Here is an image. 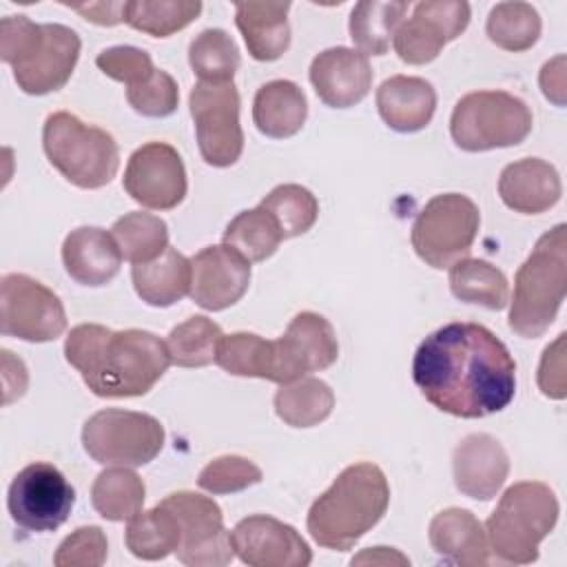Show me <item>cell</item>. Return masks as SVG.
Returning <instances> with one entry per match:
<instances>
[{
    "instance_id": "6da1fadb",
    "label": "cell",
    "mask_w": 567,
    "mask_h": 567,
    "mask_svg": "<svg viewBox=\"0 0 567 567\" xmlns=\"http://www.w3.org/2000/svg\"><path fill=\"white\" fill-rule=\"evenodd\" d=\"M412 379L436 410L483 419L514 401L516 361L489 328L452 321L419 343Z\"/></svg>"
},
{
    "instance_id": "f546056e",
    "label": "cell",
    "mask_w": 567,
    "mask_h": 567,
    "mask_svg": "<svg viewBox=\"0 0 567 567\" xmlns=\"http://www.w3.org/2000/svg\"><path fill=\"white\" fill-rule=\"evenodd\" d=\"M126 549L142 560H162L175 554L182 543V527L177 516L166 505L135 514L124 534Z\"/></svg>"
},
{
    "instance_id": "ee69618b",
    "label": "cell",
    "mask_w": 567,
    "mask_h": 567,
    "mask_svg": "<svg viewBox=\"0 0 567 567\" xmlns=\"http://www.w3.org/2000/svg\"><path fill=\"white\" fill-rule=\"evenodd\" d=\"M109 540L102 527L86 525L71 532L55 549V567H100L106 563Z\"/></svg>"
},
{
    "instance_id": "4fadbf2b",
    "label": "cell",
    "mask_w": 567,
    "mask_h": 567,
    "mask_svg": "<svg viewBox=\"0 0 567 567\" xmlns=\"http://www.w3.org/2000/svg\"><path fill=\"white\" fill-rule=\"evenodd\" d=\"M75 505V489L51 463L35 461L22 467L7 492L13 523L27 532H55Z\"/></svg>"
},
{
    "instance_id": "4316f807",
    "label": "cell",
    "mask_w": 567,
    "mask_h": 567,
    "mask_svg": "<svg viewBox=\"0 0 567 567\" xmlns=\"http://www.w3.org/2000/svg\"><path fill=\"white\" fill-rule=\"evenodd\" d=\"M306 117L308 100L299 84L290 80H272L257 89L252 100V122L266 137H292L301 131Z\"/></svg>"
},
{
    "instance_id": "f6af8a7d",
    "label": "cell",
    "mask_w": 567,
    "mask_h": 567,
    "mask_svg": "<svg viewBox=\"0 0 567 567\" xmlns=\"http://www.w3.org/2000/svg\"><path fill=\"white\" fill-rule=\"evenodd\" d=\"M95 64L106 78L126 84V89L144 82L155 73L153 60L144 49L124 47V44L100 51L95 58Z\"/></svg>"
},
{
    "instance_id": "60d3db41",
    "label": "cell",
    "mask_w": 567,
    "mask_h": 567,
    "mask_svg": "<svg viewBox=\"0 0 567 567\" xmlns=\"http://www.w3.org/2000/svg\"><path fill=\"white\" fill-rule=\"evenodd\" d=\"M259 206L270 213V217L277 221L284 239L299 237L308 233L317 217H319V202L317 197L299 186V184H281L275 186Z\"/></svg>"
},
{
    "instance_id": "d4e9b609",
    "label": "cell",
    "mask_w": 567,
    "mask_h": 567,
    "mask_svg": "<svg viewBox=\"0 0 567 567\" xmlns=\"http://www.w3.org/2000/svg\"><path fill=\"white\" fill-rule=\"evenodd\" d=\"M377 109L392 131L416 133L434 117L436 91L423 78L392 75L377 89Z\"/></svg>"
},
{
    "instance_id": "5bb4252c",
    "label": "cell",
    "mask_w": 567,
    "mask_h": 567,
    "mask_svg": "<svg viewBox=\"0 0 567 567\" xmlns=\"http://www.w3.org/2000/svg\"><path fill=\"white\" fill-rule=\"evenodd\" d=\"M162 505L177 516L182 527V543L175 551L179 563L190 567H221L235 558L221 507L213 498L195 492H173Z\"/></svg>"
},
{
    "instance_id": "b9f144b4",
    "label": "cell",
    "mask_w": 567,
    "mask_h": 567,
    "mask_svg": "<svg viewBox=\"0 0 567 567\" xmlns=\"http://www.w3.org/2000/svg\"><path fill=\"white\" fill-rule=\"evenodd\" d=\"M261 470L246 456L226 454L213 458L197 476V485L208 494H235L261 483Z\"/></svg>"
},
{
    "instance_id": "2e32d148",
    "label": "cell",
    "mask_w": 567,
    "mask_h": 567,
    "mask_svg": "<svg viewBox=\"0 0 567 567\" xmlns=\"http://www.w3.org/2000/svg\"><path fill=\"white\" fill-rule=\"evenodd\" d=\"M337 357L339 341L332 323L317 312H299L290 319L286 332L272 339V381L279 385L297 381L310 372L330 368Z\"/></svg>"
},
{
    "instance_id": "44dd1931",
    "label": "cell",
    "mask_w": 567,
    "mask_h": 567,
    "mask_svg": "<svg viewBox=\"0 0 567 567\" xmlns=\"http://www.w3.org/2000/svg\"><path fill=\"white\" fill-rule=\"evenodd\" d=\"M454 485L461 494L476 501H489L503 487L509 474V456L498 439L485 432L467 434L452 454Z\"/></svg>"
},
{
    "instance_id": "cb8c5ba5",
    "label": "cell",
    "mask_w": 567,
    "mask_h": 567,
    "mask_svg": "<svg viewBox=\"0 0 567 567\" xmlns=\"http://www.w3.org/2000/svg\"><path fill=\"white\" fill-rule=\"evenodd\" d=\"M432 549L452 565L485 567L489 547L483 523L463 507H447L439 512L427 527Z\"/></svg>"
},
{
    "instance_id": "74e56055",
    "label": "cell",
    "mask_w": 567,
    "mask_h": 567,
    "mask_svg": "<svg viewBox=\"0 0 567 567\" xmlns=\"http://www.w3.org/2000/svg\"><path fill=\"white\" fill-rule=\"evenodd\" d=\"M221 337L224 332L213 319L204 315L188 317L168 332L166 348L171 354V363L179 368L210 365L217 359Z\"/></svg>"
},
{
    "instance_id": "681fc988",
    "label": "cell",
    "mask_w": 567,
    "mask_h": 567,
    "mask_svg": "<svg viewBox=\"0 0 567 567\" xmlns=\"http://www.w3.org/2000/svg\"><path fill=\"white\" fill-rule=\"evenodd\" d=\"M352 565H410V560L392 547H370L354 556Z\"/></svg>"
},
{
    "instance_id": "d6986e66",
    "label": "cell",
    "mask_w": 567,
    "mask_h": 567,
    "mask_svg": "<svg viewBox=\"0 0 567 567\" xmlns=\"http://www.w3.org/2000/svg\"><path fill=\"white\" fill-rule=\"evenodd\" d=\"M190 299L210 312L235 306L250 286V261L230 246H206L190 259Z\"/></svg>"
},
{
    "instance_id": "d6a6232c",
    "label": "cell",
    "mask_w": 567,
    "mask_h": 567,
    "mask_svg": "<svg viewBox=\"0 0 567 567\" xmlns=\"http://www.w3.org/2000/svg\"><path fill=\"white\" fill-rule=\"evenodd\" d=\"M450 290L465 303L503 310L509 303L507 277L485 259L463 257L450 266Z\"/></svg>"
},
{
    "instance_id": "7402d4cb",
    "label": "cell",
    "mask_w": 567,
    "mask_h": 567,
    "mask_svg": "<svg viewBox=\"0 0 567 567\" xmlns=\"http://www.w3.org/2000/svg\"><path fill=\"white\" fill-rule=\"evenodd\" d=\"M563 193L558 171L540 157H523L503 168L498 195L503 204L523 215H540L558 204Z\"/></svg>"
},
{
    "instance_id": "5b68a950",
    "label": "cell",
    "mask_w": 567,
    "mask_h": 567,
    "mask_svg": "<svg viewBox=\"0 0 567 567\" xmlns=\"http://www.w3.org/2000/svg\"><path fill=\"white\" fill-rule=\"evenodd\" d=\"M567 288V226L547 230L514 277L509 330L523 339L543 337L554 323Z\"/></svg>"
},
{
    "instance_id": "e575fe53",
    "label": "cell",
    "mask_w": 567,
    "mask_h": 567,
    "mask_svg": "<svg viewBox=\"0 0 567 567\" xmlns=\"http://www.w3.org/2000/svg\"><path fill=\"white\" fill-rule=\"evenodd\" d=\"M111 235L117 241L122 257L133 266L153 261L168 248V226L153 213L133 210L122 215L111 226Z\"/></svg>"
},
{
    "instance_id": "603a6c76",
    "label": "cell",
    "mask_w": 567,
    "mask_h": 567,
    "mask_svg": "<svg viewBox=\"0 0 567 567\" xmlns=\"http://www.w3.org/2000/svg\"><path fill=\"white\" fill-rule=\"evenodd\" d=\"M122 259L113 235L97 226H80L62 244L64 270L80 286H106L120 272Z\"/></svg>"
},
{
    "instance_id": "c3c4849f",
    "label": "cell",
    "mask_w": 567,
    "mask_h": 567,
    "mask_svg": "<svg viewBox=\"0 0 567 567\" xmlns=\"http://www.w3.org/2000/svg\"><path fill=\"white\" fill-rule=\"evenodd\" d=\"M543 95L551 100L554 104L563 106L565 104V58L558 55L551 62H545L538 75Z\"/></svg>"
},
{
    "instance_id": "d590c367",
    "label": "cell",
    "mask_w": 567,
    "mask_h": 567,
    "mask_svg": "<svg viewBox=\"0 0 567 567\" xmlns=\"http://www.w3.org/2000/svg\"><path fill=\"white\" fill-rule=\"evenodd\" d=\"M540 16L529 2H498L487 16V38L503 51L520 53L532 49L540 38Z\"/></svg>"
},
{
    "instance_id": "7a4b0ae2",
    "label": "cell",
    "mask_w": 567,
    "mask_h": 567,
    "mask_svg": "<svg viewBox=\"0 0 567 567\" xmlns=\"http://www.w3.org/2000/svg\"><path fill=\"white\" fill-rule=\"evenodd\" d=\"M64 357L102 399L144 396L171 365L166 341L157 334L137 328L111 330L100 323L71 328Z\"/></svg>"
},
{
    "instance_id": "bcb514c9",
    "label": "cell",
    "mask_w": 567,
    "mask_h": 567,
    "mask_svg": "<svg viewBox=\"0 0 567 567\" xmlns=\"http://www.w3.org/2000/svg\"><path fill=\"white\" fill-rule=\"evenodd\" d=\"M565 332L556 337L551 346L545 348L540 365H538V388L549 399H565L567 385H565Z\"/></svg>"
},
{
    "instance_id": "ffe728a7",
    "label": "cell",
    "mask_w": 567,
    "mask_h": 567,
    "mask_svg": "<svg viewBox=\"0 0 567 567\" xmlns=\"http://www.w3.org/2000/svg\"><path fill=\"white\" fill-rule=\"evenodd\" d=\"M310 82L326 106L350 109L370 93L372 66L357 49L332 47L310 62Z\"/></svg>"
},
{
    "instance_id": "ac0fdd59",
    "label": "cell",
    "mask_w": 567,
    "mask_h": 567,
    "mask_svg": "<svg viewBox=\"0 0 567 567\" xmlns=\"http://www.w3.org/2000/svg\"><path fill=\"white\" fill-rule=\"evenodd\" d=\"M230 543L237 558L250 567H308L312 563L301 534L266 514L241 518L230 532Z\"/></svg>"
},
{
    "instance_id": "52a82bcc",
    "label": "cell",
    "mask_w": 567,
    "mask_h": 567,
    "mask_svg": "<svg viewBox=\"0 0 567 567\" xmlns=\"http://www.w3.org/2000/svg\"><path fill=\"white\" fill-rule=\"evenodd\" d=\"M42 148L51 166L73 186L95 190L117 175L120 148L111 133L84 124L78 115L51 113L42 128Z\"/></svg>"
},
{
    "instance_id": "7dc6e473",
    "label": "cell",
    "mask_w": 567,
    "mask_h": 567,
    "mask_svg": "<svg viewBox=\"0 0 567 567\" xmlns=\"http://www.w3.org/2000/svg\"><path fill=\"white\" fill-rule=\"evenodd\" d=\"M71 11L84 16V20L100 27H115L124 22L126 2H89V4H66Z\"/></svg>"
},
{
    "instance_id": "ab89813d",
    "label": "cell",
    "mask_w": 567,
    "mask_h": 567,
    "mask_svg": "<svg viewBox=\"0 0 567 567\" xmlns=\"http://www.w3.org/2000/svg\"><path fill=\"white\" fill-rule=\"evenodd\" d=\"M239 49L224 29H204L188 47V64L199 82H233Z\"/></svg>"
},
{
    "instance_id": "7bdbcfd3",
    "label": "cell",
    "mask_w": 567,
    "mask_h": 567,
    "mask_svg": "<svg viewBox=\"0 0 567 567\" xmlns=\"http://www.w3.org/2000/svg\"><path fill=\"white\" fill-rule=\"evenodd\" d=\"M126 100L144 117H168L179 104V89L173 75L155 69L151 78L126 89Z\"/></svg>"
},
{
    "instance_id": "e0dca14e",
    "label": "cell",
    "mask_w": 567,
    "mask_h": 567,
    "mask_svg": "<svg viewBox=\"0 0 567 567\" xmlns=\"http://www.w3.org/2000/svg\"><path fill=\"white\" fill-rule=\"evenodd\" d=\"M470 24V4L450 0H425L414 4L412 16L394 33V51L405 64H427L443 47L456 40Z\"/></svg>"
},
{
    "instance_id": "484cf974",
    "label": "cell",
    "mask_w": 567,
    "mask_h": 567,
    "mask_svg": "<svg viewBox=\"0 0 567 567\" xmlns=\"http://www.w3.org/2000/svg\"><path fill=\"white\" fill-rule=\"evenodd\" d=\"M290 2H237L235 24L257 62L279 60L290 47Z\"/></svg>"
},
{
    "instance_id": "ba28073f",
    "label": "cell",
    "mask_w": 567,
    "mask_h": 567,
    "mask_svg": "<svg viewBox=\"0 0 567 567\" xmlns=\"http://www.w3.org/2000/svg\"><path fill=\"white\" fill-rule=\"evenodd\" d=\"M534 126L529 106L507 91H474L452 111L450 133L458 148L483 153L520 144Z\"/></svg>"
},
{
    "instance_id": "8d00e7d4",
    "label": "cell",
    "mask_w": 567,
    "mask_h": 567,
    "mask_svg": "<svg viewBox=\"0 0 567 567\" xmlns=\"http://www.w3.org/2000/svg\"><path fill=\"white\" fill-rule=\"evenodd\" d=\"M202 13L199 0H128L124 22L153 38H168Z\"/></svg>"
},
{
    "instance_id": "30bf717a",
    "label": "cell",
    "mask_w": 567,
    "mask_h": 567,
    "mask_svg": "<svg viewBox=\"0 0 567 567\" xmlns=\"http://www.w3.org/2000/svg\"><path fill=\"white\" fill-rule=\"evenodd\" d=\"M164 425L144 412L106 408L86 419L82 445L100 465L140 467L164 447Z\"/></svg>"
},
{
    "instance_id": "f1b7e54d",
    "label": "cell",
    "mask_w": 567,
    "mask_h": 567,
    "mask_svg": "<svg viewBox=\"0 0 567 567\" xmlns=\"http://www.w3.org/2000/svg\"><path fill=\"white\" fill-rule=\"evenodd\" d=\"M408 9H410L408 2L365 0L354 4L348 29L357 51L363 53L365 58L385 55Z\"/></svg>"
},
{
    "instance_id": "83f0119b",
    "label": "cell",
    "mask_w": 567,
    "mask_h": 567,
    "mask_svg": "<svg viewBox=\"0 0 567 567\" xmlns=\"http://www.w3.org/2000/svg\"><path fill=\"white\" fill-rule=\"evenodd\" d=\"M190 259L171 246L157 259L131 268L137 297L155 308H168L184 299L190 292Z\"/></svg>"
},
{
    "instance_id": "9a60e30c",
    "label": "cell",
    "mask_w": 567,
    "mask_h": 567,
    "mask_svg": "<svg viewBox=\"0 0 567 567\" xmlns=\"http://www.w3.org/2000/svg\"><path fill=\"white\" fill-rule=\"evenodd\" d=\"M124 190L151 210H171L186 197L188 182L179 153L166 142H146L133 151L124 171Z\"/></svg>"
},
{
    "instance_id": "4dcf8cb0",
    "label": "cell",
    "mask_w": 567,
    "mask_h": 567,
    "mask_svg": "<svg viewBox=\"0 0 567 567\" xmlns=\"http://www.w3.org/2000/svg\"><path fill=\"white\" fill-rule=\"evenodd\" d=\"M275 412L290 427H312L326 421L334 408L332 388L315 377L284 383L275 394Z\"/></svg>"
},
{
    "instance_id": "3957f363",
    "label": "cell",
    "mask_w": 567,
    "mask_h": 567,
    "mask_svg": "<svg viewBox=\"0 0 567 567\" xmlns=\"http://www.w3.org/2000/svg\"><path fill=\"white\" fill-rule=\"evenodd\" d=\"M390 485L374 463L348 465L310 505L306 527L312 540L332 551H348L385 514Z\"/></svg>"
},
{
    "instance_id": "8fae6325",
    "label": "cell",
    "mask_w": 567,
    "mask_h": 567,
    "mask_svg": "<svg viewBox=\"0 0 567 567\" xmlns=\"http://www.w3.org/2000/svg\"><path fill=\"white\" fill-rule=\"evenodd\" d=\"M188 109L204 162L217 168L233 166L244 151L235 82H197L188 95Z\"/></svg>"
},
{
    "instance_id": "7c38bea8",
    "label": "cell",
    "mask_w": 567,
    "mask_h": 567,
    "mask_svg": "<svg viewBox=\"0 0 567 567\" xmlns=\"http://www.w3.org/2000/svg\"><path fill=\"white\" fill-rule=\"evenodd\" d=\"M0 330L29 343L55 341L66 330L60 297L38 279L9 272L0 281Z\"/></svg>"
},
{
    "instance_id": "1f68e13d",
    "label": "cell",
    "mask_w": 567,
    "mask_h": 567,
    "mask_svg": "<svg viewBox=\"0 0 567 567\" xmlns=\"http://www.w3.org/2000/svg\"><path fill=\"white\" fill-rule=\"evenodd\" d=\"M144 498V481L131 467L122 465H113L100 472L91 487V503L95 512L113 523L131 520L135 514H140Z\"/></svg>"
},
{
    "instance_id": "8992f818",
    "label": "cell",
    "mask_w": 567,
    "mask_h": 567,
    "mask_svg": "<svg viewBox=\"0 0 567 567\" xmlns=\"http://www.w3.org/2000/svg\"><path fill=\"white\" fill-rule=\"evenodd\" d=\"M558 498L540 481H520L505 489L485 523L489 551L509 565L538 560V545L558 520Z\"/></svg>"
},
{
    "instance_id": "f35d334b",
    "label": "cell",
    "mask_w": 567,
    "mask_h": 567,
    "mask_svg": "<svg viewBox=\"0 0 567 567\" xmlns=\"http://www.w3.org/2000/svg\"><path fill=\"white\" fill-rule=\"evenodd\" d=\"M215 363L224 372L235 377H257L272 381V339H264L252 332L224 334L217 348Z\"/></svg>"
},
{
    "instance_id": "277c9868",
    "label": "cell",
    "mask_w": 567,
    "mask_h": 567,
    "mask_svg": "<svg viewBox=\"0 0 567 567\" xmlns=\"http://www.w3.org/2000/svg\"><path fill=\"white\" fill-rule=\"evenodd\" d=\"M80 35L64 24H38L27 16L0 20V58L13 69L18 89L27 95L60 91L80 58Z\"/></svg>"
},
{
    "instance_id": "836d02e7",
    "label": "cell",
    "mask_w": 567,
    "mask_h": 567,
    "mask_svg": "<svg viewBox=\"0 0 567 567\" xmlns=\"http://www.w3.org/2000/svg\"><path fill=\"white\" fill-rule=\"evenodd\" d=\"M284 241L277 221L261 206L241 210L224 230V244L237 250L246 261H266Z\"/></svg>"
},
{
    "instance_id": "9c48e42d",
    "label": "cell",
    "mask_w": 567,
    "mask_h": 567,
    "mask_svg": "<svg viewBox=\"0 0 567 567\" xmlns=\"http://www.w3.org/2000/svg\"><path fill=\"white\" fill-rule=\"evenodd\" d=\"M478 226V206L467 195L443 193L421 208L412 224L410 241L421 261L443 270L470 252Z\"/></svg>"
}]
</instances>
